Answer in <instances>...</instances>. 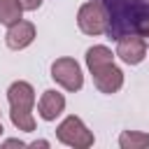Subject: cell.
<instances>
[{
    "instance_id": "obj_6",
    "label": "cell",
    "mask_w": 149,
    "mask_h": 149,
    "mask_svg": "<svg viewBox=\"0 0 149 149\" xmlns=\"http://www.w3.org/2000/svg\"><path fill=\"white\" fill-rule=\"evenodd\" d=\"M116 42H119V44H116V56H119L123 63L137 65V63L144 61V56H147V42H144L142 35L130 33V35L119 37Z\"/></svg>"
},
{
    "instance_id": "obj_16",
    "label": "cell",
    "mask_w": 149,
    "mask_h": 149,
    "mask_svg": "<svg viewBox=\"0 0 149 149\" xmlns=\"http://www.w3.org/2000/svg\"><path fill=\"white\" fill-rule=\"evenodd\" d=\"M0 135H2V121H0Z\"/></svg>"
},
{
    "instance_id": "obj_1",
    "label": "cell",
    "mask_w": 149,
    "mask_h": 149,
    "mask_svg": "<svg viewBox=\"0 0 149 149\" xmlns=\"http://www.w3.org/2000/svg\"><path fill=\"white\" fill-rule=\"evenodd\" d=\"M107 16V35L119 40L137 33L140 23L149 16V0H98Z\"/></svg>"
},
{
    "instance_id": "obj_15",
    "label": "cell",
    "mask_w": 149,
    "mask_h": 149,
    "mask_svg": "<svg viewBox=\"0 0 149 149\" xmlns=\"http://www.w3.org/2000/svg\"><path fill=\"white\" fill-rule=\"evenodd\" d=\"M14 144H19V147H26V142H21V140H7V142H5V147H14Z\"/></svg>"
},
{
    "instance_id": "obj_14",
    "label": "cell",
    "mask_w": 149,
    "mask_h": 149,
    "mask_svg": "<svg viewBox=\"0 0 149 149\" xmlns=\"http://www.w3.org/2000/svg\"><path fill=\"white\" fill-rule=\"evenodd\" d=\"M137 35H142L144 37V42H149V16L140 23V28H137Z\"/></svg>"
},
{
    "instance_id": "obj_4",
    "label": "cell",
    "mask_w": 149,
    "mask_h": 149,
    "mask_svg": "<svg viewBox=\"0 0 149 149\" xmlns=\"http://www.w3.org/2000/svg\"><path fill=\"white\" fill-rule=\"evenodd\" d=\"M77 26L86 35H102L107 30V16L98 0H88L77 12Z\"/></svg>"
},
{
    "instance_id": "obj_13",
    "label": "cell",
    "mask_w": 149,
    "mask_h": 149,
    "mask_svg": "<svg viewBox=\"0 0 149 149\" xmlns=\"http://www.w3.org/2000/svg\"><path fill=\"white\" fill-rule=\"evenodd\" d=\"M19 2H21V7L28 9V12H35V9L42 5V0H19Z\"/></svg>"
},
{
    "instance_id": "obj_8",
    "label": "cell",
    "mask_w": 149,
    "mask_h": 149,
    "mask_svg": "<svg viewBox=\"0 0 149 149\" xmlns=\"http://www.w3.org/2000/svg\"><path fill=\"white\" fill-rule=\"evenodd\" d=\"M35 40V26L30 21H16L7 28V35H5V42L9 49L19 51V49H26L30 42Z\"/></svg>"
},
{
    "instance_id": "obj_12",
    "label": "cell",
    "mask_w": 149,
    "mask_h": 149,
    "mask_svg": "<svg viewBox=\"0 0 149 149\" xmlns=\"http://www.w3.org/2000/svg\"><path fill=\"white\" fill-rule=\"evenodd\" d=\"M119 144H121V149H144V147H149V133L123 130L119 135Z\"/></svg>"
},
{
    "instance_id": "obj_3",
    "label": "cell",
    "mask_w": 149,
    "mask_h": 149,
    "mask_svg": "<svg viewBox=\"0 0 149 149\" xmlns=\"http://www.w3.org/2000/svg\"><path fill=\"white\" fill-rule=\"evenodd\" d=\"M56 137H58V142H63L68 147H74V149H88L93 144V133L74 114L61 121V126L56 128Z\"/></svg>"
},
{
    "instance_id": "obj_11",
    "label": "cell",
    "mask_w": 149,
    "mask_h": 149,
    "mask_svg": "<svg viewBox=\"0 0 149 149\" xmlns=\"http://www.w3.org/2000/svg\"><path fill=\"white\" fill-rule=\"evenodd\" d=\"M21 14H23V7L19 0H0V23L2 26H12L16 21H21Z\"/></svg>"
},
{
    "instance_id": "obj_10",
    "label": "cell",
    "mask_w": 149,
    "mask_h": 149,
    "mask_svg": "<svg viewBox=\"0 0 149 149\" xmlns=\"http://www.w3.org/2000/svg\"><path fill=\"white\" fill-rule=\"evenodd\" d=\"M109 63H114V56L107 47L98 44V47H91L86 51V65H88L91 72H95V70H100L102 65H109Z\"/></svg>"
},
{
    "instance_id": "obj_9",
    "label": "cell",
    "mask_w": 149,
    "mask_h": 149,
    "mask_svg": "<svg viewBox=\"0 0 149 149\" xmlns=\"http://www.w3.org/2000/svg\"><path fill=\"white\" fill-rule=\"evenodd\" d=\"M65 109V98L58 91H44L40 102H37V112L44 121H54L61 112Z\"/></svg>"
},
{
    "instance_id": "obj_7",
    "label": "cell",
    "mask_w": 149,
    "mask_h": 149,
    "mask_svg": "<svg viewBox=\"0 0 149 149\" xmlns=\"http://www.w3.org/2000/svg\"><path fill=\"white\" fill-rule=\"evenodd\" d=\"M91 74H93V84H95V88H98L100 93H116V91L123 86V72H121L114 63L102 65L100 70H95V72H91Z\"/></svg>"
},
{
    "instance_id": "obj_5",
    "label": "cell",
    "mask_w": 149,
    "mask_h": 149,
    "mask_svg": "<svg viewBox=\"0 0 149 149\" xmlns=\"http://www.w3.org/2000/svg\"><path fill=\"white\" fill-rule=\"evenodd\" d=\"M51 77L65 91H79L84 86V74L74 58H56L51 63Z\"/></svg>"
},
{
    "instance_id": "obj_2",
    "label": "cell",
    "mask_w": 149,
    "mask_h": 149,
    "mask_svg": "<svg viewBox=\"0 0 149 149\" xmlns=\"http://www.w3.org/2000/svg\"><path fill=\"white\" fill-rule=\"evenodd\" d=\"M7 100H9V116L12 123L19 130L33 133L35 130V119H33V105H35V91L28 81H14L7 88Z\"/></svg>"
}]
</instances>
